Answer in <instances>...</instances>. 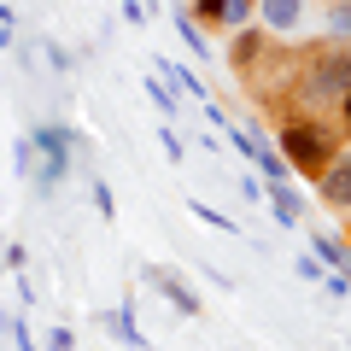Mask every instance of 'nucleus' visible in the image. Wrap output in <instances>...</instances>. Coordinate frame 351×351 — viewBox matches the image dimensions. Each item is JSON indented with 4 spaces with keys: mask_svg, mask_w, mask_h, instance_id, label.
Segmentation results:
<instances>
[{
    "mask_svg": "<svg viewBox=\"0 0 351 351\" xmlns=\"http://www.w3.org/2000/svg\"><path fill=\"white\" fill-rule=\"evenodd\" d=\"M246 12H252V0H223V18H228V24H240Z\"/></svg>",
    "mask_w": 351,
    "mask_h": 351,
    "instance_id": "nucleus-7",
    "label": "nucleus"
},
{
    "mask_svg": "<svg viewBox=\"0 0 351 351\" xmlns=\"http://www.w3.org/2000/svg\"><path fill=\"white\" fill-rule=\"evenodd\" d=\"M41 152H47V170H41V182L53 188V182L64 176V135H59V129H41Z\"/></svg>",
    "mask_w": 351,
    "mask_h": 351,
    "instance_id": "nucleus-2",
    "label": "nucleus"
},
{
    "mask_svg": "<svg viewBox=\"0 0 351 351\" xmlns=\"http://www.w3.org/2000/svg\"><path fill=\"white\" fill-rule=\"evenodd\" d=\"M322 188H328V199L351 205V158H346V164H334V170L322 176Z\"/></svg>",
    "mask_w": 351,
    "mask_h": 351,
    "instance_id": "nucleus-3",
    "label": "nucleus"
},
{
    "mask_svg": "<svg viewBox=\"0 0 351 351\" xmlns=\"http://www.w3.org/2000/svg\"><path fill=\"white\" fill-rule=\"evenodd\" d=\"M328 24H334V29H339V36H351V6H339V12H334V18H328Z\"/></svg>",
    "mask_w": 351,
    "mask_h": 351,
    "instance_id": "nucleus-9",
    "label": "nucleus"
},
{
    "mask_svg": "<svg viewBox=\"0 0 351 351\" xmlns=\"http://www.w3.org/2000/svg\"><path fill=\"white\" fill-rule=\"evenodd\" d=\"M176 29H182V41H188V47H193V53H199V47H205V41H199V29H193V24H188V12L176 18Z\"/></svg>",
    "mask_w": 351,
    "mask_h": 351,
    "instance_id": "nucleus-6",
    "label": "nucleus"
},
{
    "mask_svg": "<svg viewBox=\"0 0 351 351\" xmlns=\"http://www.w3.org/2000/svg\"><path fill=\"white\" fill-rule=\"evenodd\" d=\"M193 211H199V217H205V223H211V228H234V223H228L223 211H211V205H193Z\"/></svg>",
    "mask_w": 351,
    "mask_h": 351,
    "instance_id": "nucleus-8",
    "label": "nucleus"
},
{
    "mask_svg": "<svg viewBox=\"0 0 351 351\" xmlns=\"http://www.w3.org/2000/svg\"><path fill=\"white\" fill-rule=\"evenodd\" d=\"M287 152H293L299 164H322V158H328V147H322L316 129H287Z\"/></svg>",
    "mask_w": 351,
    "mask_h": 351,
    "instance_id": "nucleus-1",
    "label": "nucleus"
},
{
    "mask_svg": "<svg viewBox=\"0 0 351 351\" xmlns=\"http://www.w3.org/2000/svg\"><path fill=\"white\" fill-rule=\"evenodd\" d=\"M276 217H281V223H293V217H299V199H293V193H281V188H276Z\"/></svg>",
    "mask_w": 351,
    "mask_h": 351,
    "instance_id": "nucleus-5",
    "label": "nucleus"
},
{
    "mask_svg": "<svg viewBox=\"0 0 351 351\" xmlns=\"http://www.w3.org/2000/svg\"><path fill=\"white\" fill-rule=\"evenodd\" d=\"M346 112H351V94H346Z\"/></svg>",
    "mask_w": 351,
    "mask_h": 351,
    "instance_id": "nucleus-11",
    "label": "nucleus"
},
{
    "mask_svg": "<svg viewBox=\"0 0 351 351\" xmlns=\"http://www.w3.org/2000/svg\"><path fill=\"white\" fill-rule=\"evenodd\" d=\"M6 41H12V12L0 6V47H6Z\"/></svg>",
    "mask_w": 351,
    "mask_h": 351,
    "instance_id": "nucleus-10",
    "label": "nucleus"
},
{
    "mask_svg": "<svg viewBox=\"0 0 351 351\" xmlns=\"http://www.w3.org/2000/svg\"><path fill=\"white\" fill-rule=\"evenodd\" d=\"M299 6H304V0H263V18H269L276 29H293V24H299Z\"/></svg>",
    "mask_w": 351,
    "mask_h": 351,
    "instance_id": "nucleus-4",
    "label": "nucleus"
}]
</instances>
